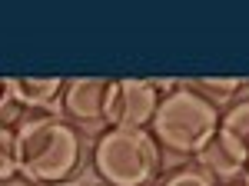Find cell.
<instances>
[{
  "instance_id": "15",
  "label": "cell",
  "mask_w": 249,
  "mask_h": 186,
  "mask_svg": "<svg viewBox=\"0 0 249 186\" xmlns=\"http://www.w3.org/2000/svg\"><path fill=\"white\" fill-rule=\"evenodd\" d=\"M60 186H73V183H60Z\"/></svg>"
},
{
  "instance_id": "9",
  "label": "cell",
  "mask_w": 249,
  "mask_h": 186,
  "mask_svg": "<svg viewBox=\"0 0 249 186\" xmlns=\"http://www.w3.org/2000/svg\"><path fill=\"white\" fill-rule=\"evenodd\" d=\"M156 186H219V180H213L206 169H199L196 163H183V167L163 173Z\"/></svg>"
},
{
  "instance_id": "4",
  "label": "cell",
  "mask_w": 249,
  "mask_h": 186,
  "mask_svg": "<svg viewBox=\"0 0 249 186\" xmlns=\"http://www.w3.org/2000/svg\"><path fill=\"white\" fill-rule=\"evenodd\" d=\"M199 169H206L213 180L232 183L243 180L249 169V96H236L230 107H223L219 130L206 149L193 160Z\"/></svg>"
},
{
  "instance_id": "11",
  "label": "cell",
  "mask_w": 249,
  "mask_h": 186,
  "mask_svg": "<svg viewBox=\"0 0 249 186\" xmlns=\"http://www.w3.org/2000/svg\"><path fill=\"white\" fill-rule=\"evenodd\" d=\"M150 80H153V87H156V93H160V96L173 93L176 87H179V83H183V80H160V76H150Z\"/></svg>"
},
{
  "instance_id": "6",
  "label": "cell",
  "mask_w": 249,
  "mask_h": 186,
  "mask_svg": "<svg viewBox=\"0 0 249 186\" xmlns=\"http://www.w3.org/2000/svg\"><path fill=\"white\" fill-rule=\"evenodd\" d=\"M110 90H113L110 76H70L60 96V116L80 130H107Z\"/></svg>"
},
{
  "instance_id": "14",
  "label": "cell",
  "mask_w": 249,
  "mask_h": 186,
  "mask_svg": "<svg viewBox=\"0 0 249 186\" xmlns=\"http://www.w3.org/2000/svg\"><path fill=\"white\" fill-rule=\"evenodd\" d=\"M243 180H246V183H249V169H246V176H243Z\"/></svg>"
},
{
  "instance_id": "16",
  "label": "cell",
  "mask_w": 249,
  "mask_h": 186,
  "mask_svg": "<svg viewBox=\"0 0 249 186\" xmlns=\"http://www.w3.org/2000/svg\"><path fill=\"white\" fill-rule=\"evenodd\" d=\"M96 186H103V183H96Z\"/></svg>"
},
{
  "instance_id": "3",
  "label": "cell",
  "mask_w": 249,
  "mask_h": 186,
  "mask_svg": "<svg viewBox=\"0 0 249 186\" xmlns=\"http://www.w3.org/2000/svg\"><path fill=\"white\" fill-rule=\"evenodd\" d=\"M219 116L223 110L210 103L206 96L179 83L173 93H166L156 107V116L150 123V133L160 143L163 153H176L183 160H196L206 143H210L216 130H219Z\"/></svg>"
},
{
  "instance_id": "5",
  "label": "cell",
  "mask_w": 249,
  "mask_h": 186,
  "mask_svg": "<svg viewBox=\"0 0 249 186\" xmlns=\"http://www.w3.org/2000/svg\"><path fill=\"white\" fill-rule=\"evenodd\" d=\"M160 100L163 96L156 93L150 76H120L113 80V90L107 100V127L150 130Z\"/></svg>"
},
{
  "instance_id": "7",
  "label": "cell",
  "mask_w": 249,
  "mask_h": 186,
  "mask_svg": "<svg viewBox=\"0 0 249 186\" xmlns=\"http://www.w3.org/2000/svg\"><path fill=\"white\" fill-rule=\"evenodd\" d=\"M67 87V76H7L10 103L20 113H50L60 116V96Z\"/></svg>"
},
{
  "instance_id": "8",
  "label": "cell",
  "mask_w": 249,
  "mask_h": 186,
  "mask_svg": "<svg viewBox=\"0 0 249 186\" xmlns=\"http://www.w3.org/2000/svg\"><path fill=\"white\" fill-rule=\"evenodd\" d=\"M246 80L249 76H193V80H186V87H193L199 96H206L210 103H216L223 110V107H230L236 96H243Z\"/></svg>"
},
{
  "instance_id": "13",
  "label": "cell",
  "mask_w": 249,
  "mask_h": 186,
  "mask_svg": "<svg viewBox=\"0 0 249 186\" xmlns=\"http://www.w3.org/2000/svg\"><path fill=\"white\" fill-rule=\"evenodd\" d=\"M223 186H249L246 180H232V183H223Z\"/></svg>"
},
{
  "instance_id": "12",
  "label": "cell",
  "mask_w": 249,
  "mask_h": 186,
  "mask_svg": "<svg viewBox=\"0 0 249 186\" xmlns=\"http://www.w3.org/2000/svg\"><path fill=\"white\" fill-rule=\"evenodd\" d=\"M3 100H10V93H7V76H0V103Z\"/></svg>"
},
{
  "instance_id": "2",
  "label": "cell",
  "mask_w": 249,
  "mask_h": 186,
  "mask_svg": "<svg viewBox=\"0 0 249 186\" xmlns=\"http://www.w3.org/2000/svg\"><path fill=\"white\" fill-rule=\"evenodd\" d=\"M90 167L103 186H156L163 176V149L150 130L107 127L90 143Z\"/></svg>"
},
{
  "instance_id": "1",
  "label": "cell",
  "mask_w": 249,
  "mask_h": 186,
  "mask_svg": "<svg viewBox=\"0 0 249 186\" xmlns=\"http://www.w3.org/2000/svg\"><path fill=\"white\" fill-rule=\"evenodd\" d=\"M14 153L17 169L27 183L34 186H60L77 176L90 143L80 127H73L63 116L50 113H23L14 127Z\"/></svg>"
},
{
  "instance_id": "10",
  "label": "cell",
  "mask_w": 249,
  "mask_h": 186,
  "mask_svg": "<svg viewBox=\"0 0 249 186\" xmlns=\"http://www.w3.org/2000/svg\"><path fill=\"white\" fill-rule=\"evenodd\" d=\"M20 176L17 153H14V127H0V186L14 183Z\"/></svg>"
}]
</instances>
